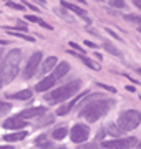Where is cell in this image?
I'll return each instance as SVG.
<instances>
[{
  "label": "cell",
  "instance_id": "5bb4252c",
  "mask_svg": "<svg viewBox=\"0 0 141 149\" xmlns=\"http://www.w3.org/2000/svg\"><path fill=\"white\" fill-rule=\"evenodd\" d=\"M55 66H57V58L55 56H48V58L45 60V63H43V66H42V73H48L50 70H53Z\"/></svg>",
  "mask_w": 141,
  "mask_h": 149
},
{
  "label": "cell",
  "instance_id": "1f68e13d",
  "mask_svg": "<svg viewBox=\"0 0 141 149\" xmlns=\"http://www.w3.org/2000/svg\"><path fill=\"white\" fill-rule=\"evenodd\" d=\"M136 148H138V149H141V144H138V146H136Z\"/></svg>",
  "mask_w": 141,
  "mask_h": 149
},
{
  "label": "cell",
  "instance_id": "f546056e",
  "mask_svg": "<svg viewBox=\"0 0 141 149\" xmlns=\"http://www.w3.org/2000/svg\"><path fill=\"white\" fill-rule=\"evenodd\" d=\"M27 7H28V8H32V10H37V7L33 5V3H27Z\"/></svg>",
  "mask_w": 141,
  "mask_h": 149
},
{
  "label": "cell",
  "instance_id": "8d00e7d4",
  "mask_svg": "<svg viewBox=\"0 0 141 149\" xmlns=\"http://www.w3.org/2000/svg\"><path fill=\"white\" fill-rule=\"evenodd\" d=\"M61 149H65V148H61Z\"/></svg>",
  "mask_w": 141,
  "mask_h": 149
},
{
  "label": "cell",
  "instance_id": "44dd1931",
  "mask_svg": "<svg viewBox=\"0 0 141 149\" xmlns=\"http://www.w3.org/2000/svg\"><path fill=\"white\" fill-rule=\"evenodd\" d=\"M125 18L126 20H130V22H135V23H138V25L141 27V17L140 15H126Z\"/></svg>",
  "mask_w": 141,
  "mask_h": 149
},
{
  "label": "cell",
  "instance_id": "8fae6325",
  "mask_svg": "<svg viewBox=\"0 0 141 149\" xmlns=\"http://www.w3.org/2000/svg\"><path fill=\"white\" fill-rule=\"evenodd\" d=\"M55 81L57 80H55L53 76H47V78H43V80L35 86V90L37 91H47V90H50V88L55 85Z\"/></svg>",
  "mask_w": 141,
  "mask_h": 149
},
{
  "label": "cell",
  "instance_id": "277c9868",
  "mask_svg": "<svg viewBox=\"0 0 141 149\" xmlns=\"http://www.w3.org/2000/svg\"><path fill=\"white\" fill-rule=\"evenodd\" d=\"M141 123V113L136 111V109H128V111H123L118 118V126L121 131H131L140 126Z\"/></svg>",
  "mask_w": 141,
  "mask_h": 149
},
{
  "label": "cell",
  "instance_id": "d4e9b609",
  "mask_svg": "<svg viewBox=\"0 0 141 149\" xmlns=\"http://www.w3.org/2000/svg\"><path fill=\"white\" fill-rule=\"evenodd\" d=\"M78 149H100V148H98L96 144L91 143V144H83V146H80Z\"/></svg>",
  "mask_w": 141,
  "mask_h": 149
},
{
  "label": "cell",
  "instance_id": "4316f807",
  "mask_svg": "<svg viewBox=\"0 0 141 149\" xmlns=\"http://www.w3.org/2000/svg\"><path fill=\"white\" fill-rule=\"evenodd\" d=\"M98 86H100V88H103V90H108V91H111V93H116V90H114L113 86H106V85H100V83H98Z\"/></svg>",
  "mask_w": 141,
  "mask_h": 149
},
{
  "label": "cell",
  "instance_id": "52a82bcc",
  "mask_svg": "<svg viewBox=\"0 0 141 149\" xmlns=\"http://www.w3.org/2000/svg\"><path fill=\"white\" fill-rule=\"evenodd\" d=\"M40 61H42V52H37V53H33L32 56H30V60H28L27 66H25V71H23L25 78H32L33 74L37 73Z\"/></svg>",
  "mask_w": 141,
  "mask_h": 149
},
{
  "label": "cell",
  "instance_id": "484cf974",
  "mask_svg": "<svg viewBox=\"0 0 141 149\" xmlns=\"http://www.w3.org/2000/svg\"><path fill=\"white\" fill-rule=\"evenodd\" d=\"M25 18H27L28 22H33V23H38V22H40V18H38V17H33V15H27Z\"/></svg>",
  "mask_w": 141,
  "mask_h": 149
},
{
  "label": "cell",
  "instance_id": "6da1fadb",
  "mask_svg": "<svg viewBox=\"0 0 141 149\" xmlns=\"http://www.w3.org/2000/svg\"><path fill=\"white\" fill-rule=\"evenodd\" d=\"M20 61H22V52L15 48L7 53V56L2 61V66H0V80L2 83H10L13 78L18 73V68H20Z\"/></svg>",
  "mask_w": 141,
  "mask_h": 149
},
{
  "label": "cell",
  "instance_id": "cb8c5ba5",
  "mask_svg": "<svg viewBox=\"0 0 141 149\" xmlns=\"http://www.w3.org/2000/svg\"><path fill=\"white\" fill-rule=\"evenodd\" d=\"M7 5L12 7V8H17V10H23V5H22V3H13V2H7Z\"/></svg>",
  "mask_w": 141,
  "mask_h": 149
},
{
  "label": "cell",
  "instance_id": "30bf717a",
  "mask_svg": "<svg viewBox=\"0 0 141 149\" xmlns=\"http://www.w3.org/2000/svg\"><path fill=\"white\" fill-rule=\"evenodd\" d=\"M68 70H70V63H68V61H61L60 65L55 66V71H53L52 76H53L55 80H57V78H61V76H65V74L68 73Z\"/></svg>",
  "mask_w": 141,
  "mask_h": 149
},
{
  "label": "cell",
  "instance_id": "ba28073f",
  "mask_svg": "<svg viewBox=\"0 0 141 149\" xmlns=\"http://www.w3.org/2000/svg\"><path fill=\"white\" fill-rule=\"evenodd\" d=\"M47 111L43 106H38V108H30V109H25V111H22L20 114H18V118L20 119H28V118H37V116H42L43 113Z\"/></svg>",
  "mask_w": 141,
  "mask_h": 149
},
{
  "label": "cell",
  "instance_id": "7a4b0ae2",
  "mask_svg": "<svg viewBox=\"0 0 141 149\" xmlns=\"http://www.w3.org/2000/svg\"><path fill=\"white\" fill-rule=\"evenodd\" d=\"M111 106H113V101H110V100H96L93 103H88L87 106L80 111V116L87 118L90 123H95L101 116H105Z\"/></svg>",
  "mask_w": 141,
  "mask_h": 149
},
{
  "label": "cell",
  "instance_id": "836d02e7",
  "mask_svg": "<svg viewBox=\"0 0 141 149\" xmlns=\"http://www.w3.org/2000/svg\"><path fill=\"white\" fill-rule=\"evenodd\" d=\"M2 85H3V83H2V80H0V86H2Z\"/></svg>",
  "mask_w": 141,
  "mask_h": 149
},
{
  "label": "cell",
  "instance_id": "d590c367",
  "mask_svg": "<svg viewBox=\"0 0 141 149\" xmlns=\"http://www.w3.org/2000/svg\"><path fill=\"white\" fill-rule=\"evenodd\" d=\"M138 71H140V73H141V70H138Z\"/></svg>",
  "mask_w": 141,
  "mask_h": 149
},
{
  "label": "cell",
  "instance_id": "5b68a950",
  "mask_svg": "<svg viewBox=\"0 0 141 149\" xmlns=\"http://www.w3.org/2000/svg\"><path fill=\"white\" fill-rule=\"evenodd\" d=\"M106 149H130L138 146V139L136 138H123V139H113L108 143H103Z\"/></svg>",
  "mask_w": 141,
  "mask_h": 149
},
{
  "label": "cell",
  "instance_id": "e575fe53",
  "mask_svg": "<svg viewBox=\"0 0 141 149\" xmlns=\"http://www.w3.org/2000/svg\"><path fill=\"white\" fill-rule=\"evenodd\" d=\"M138 30H140V32H141V27H138Z\"/></svg>",
  "mask_w": 141,
  "mask_h": 149
},
{
  "label": "cell",
  "instance_id": "4fadbf2b",
  "mask_svg": "<svg viewBox=\"0 0 141 149\" xmlns=\"http://www.w3.org/2000/svg\"><path fill=\"white\" fill-rule=\"evenodd\" d=\"M61 5L65 7V8H68V10H71L73 13H76V15H80V17H85V13H87V12L83 10L82 7L75 5V3H68V2H61Z\"/></svg>",
  "mask_w": 141,
  "mask_h": 149
},
{
  "label": "cell",
  "instance_id": "2e32d148",
  "mask_svg": "<svg viewBox=\"0 0 141 149\" xmlns=\"http://www.w3.org/2000/svg\"><path fill=\"white\" fill-rule=\"evenodd\" d=\"M23 138H27V133H12V134H5L3 141H22Z\"/></svg>",
  "mask_w": 141,
  "mask_h": 149
},
{
  "label": "cell",
  "instance_id": "603a6c76",
  "mask_svg": "<svg viewBox=\"0 0 141 149\" xmlns=\"http://www.w3.org/2000/svg\"><path fill=\"white\" fill-rule=\"evenodd\" d=\"M110 5L116 7V8H123V7H125V2H121V0H111V2H110Z\"/></svg>",
  "mask_w": 141,
  "mask_h": 149
},
{
  "label": "cell",
  "instance_id": "d6a6232c",
  "mask_svg": "<svg viewBox=\"0 0 141 149\" xmlns=\"http://www.w3.org/2000/svg\"><path fill=\"white\" fill-rule=\"evenodd\" d=\"M0 58H2V50H0Z\"/></svg>",
  "mask_w": 141,
  "mask_h": 149
},
{
  "label": "cell",
  "instance_id": "d6986e66",
  "mask_svg": "<svg viewBox=\"0 0 141 149\" xmlns=\"http://www.w3.org/2000/svg\"><path fill=\"white\" fill-rule=\"evenodd\" d=\"M105 48H106V50H108V52H110L111 55H116V56H121V53H119V50H118V48H114L113 45H111V43H108V42H106V43H105Z\"/></svg>",
  "mask_w": 141,
  "mask_h": 149
},
{
  "label": "cell",
  "instance_id": "83f0119b",
  "mask_svg": "<svg viewBox=\"0 0 141 149\" xmlns=\"http://www.w3.org/2000/svg\"><path fill=\"white\" fill-rule=\"evenodd\" d=\"M110 131H111L110 134H113V136H118L119 134V129L116 128V126H110Z\"/></svg>",
  "mask_w": 141,
  "mask_h": 149
},
{
  "label": "cell",
  "instance_id": "4dcf8cb0",
  "mask_svg": "<svg viewBox=\"0 0 141 149\" xmlns=\"http://www.w3.org/2000/svg\"><path fill=\"white\" fill-rule=\"evenodd\" d=\"M0 149H13L12 146H0Z\"/></svg>",
  "mask_w": 141,
  "mask_h": 149
},
{
  "label": "cell",
  "instance_id": "9a60e30c",
  "mask_svg": "<svg viewBox=\"0 0 141 149\" xmlns=\"http://www.w3.org/2000/svg\"><path fill=\"white\" fill-rule=\"evenodd\" d=\"M37 146L38 148H43V149H48V148H52L53 144H52V141H50L45 134H42V136H38L37 138Z\"/></svg>",
  "mask_w": 141,
  "mask_h": 149
},
{
  "label": "cell",
  "instance_id": "ac0fdd59",
  "mask_svg": "<svg viewBox=\"0 0 141 149\" xmlns=\"http://www.w3.org/2000/svg\"><path fill=\"white\" fill-rule=\"evenodd\" d=\"M66 136V129L65 128H58L53 131V138L55 139H63Z\"/></svg>",
  "mask_w": 141,
  "mask_h": 149
},
{
  "label": "cell",
  "instance_id": "3957f363",
  "mask_svg": "<svg viewBox=\"0 0 141 149\" xmlns=\"http://www.w3.org/2000/svg\"><path fill=\"white\" fill-rule=\"evenodd\" d=\"M80 88H82V81L73 80V81H70L68 85L61 86V88H58V90H55L53 93L47 95V100H50V101H65L66 98H70V96L75 95Z\"/></svg>",
  "mask_w": 141,
  "mask_h": 149
},
{
  "label": "cell",
  "instance_id": "7c38bea8",
  "mask_svg": "<svg viewBox=\"0 0 141 149\" xmlns=\"http://www.w3.org/2000/svg\"><path fill=\"white\" fill-rule=\"evenodd\" d=\"M8 98H10V100H30V98H32V91L23 90V91H18V93H10Z\"/></svg>",
  "mask_w": 141,
  "mask_h": 149
},
{
  "label": "cell",
  "instance_id": "8992f818",
  "mask_svg": "<svg viewBox=\"0 0 141 149\" xmlns=\"http://www.w3.org/2000/svg\"><path fill=\"white\" fill-rule=\"evenodd\" d=\"M88 136H90V129L85 124H76V126H73V129H71V133H70V138L73 143H85L88 139Z\"/></svg>",
  "mask_w": 141,
  "mask_h": 149
},
{
  "label": "cell",
  "instance_id": "7402d4cb",
  "mask_svg": "<svg viewBox=\"0 0 141 149\" xmlns=\"http://www.w3.org/2000/svg\"><path fill=\"white\" fill-rule=\"evenodd\" d=\"M10 104H8V103H2L0 101V114H3V113H8L10 111Z\"/></svg>",
  "mask_w": 141,
  "mask_h": 149
},
{
  "label": "cell",
  "instance_id": "ffe728a7",
  "mask_svg": "<svg viewBox=\"0 0 141 149\" xmlns=\"http://www.w3.org/2000/svg\"><path fill=\"white\" fill-rule=\"evenodd\" d=\"M70 109H71L70 104H61V106L57 109V114H58V116H63V114H66V113L70 111Z\"/></svg>",
  "mask_w": 141,
  "mask_h": 149
},
{
  "label": "cell",
  "instance_id": "e0dca14e",
  "mask_svg": "<svg viewBox=\"0 0 141 149\" xmlns=\"http://www.w3.org/2000/svg\"><path fill=\"white\" fill-rule=\"evenodd\" d=\"M27 25H25V23H23V22H20V23H18V27H5V32H27Z\"/></svg>",
  "mask_w": 141,
  "mask_h": 149
},
{
  "label": "cell",
  "instance_id": "9c48e42d",
  "mask_svg": "<svg viewBox=\"0 0 141 149\" xmlns=\"http://www.w3.org/2000/svg\"><path fill=\"white\" fill-rule=\"evenodd\" d=\"M27 123L22 121L18 116H13V118H8L3 121V128L5 129H20V128H25Z\"/></svg>",
  "mask_w": 141,
  "mask_h": 149
},
{
  "label": "cell",
  "instance_id": "f1b7e54d",
  "mask_svg": "<svg viewBox=\"0 0 141 149\" xmlns=\"http://www.w3.org/2000/svg\"><path fill=\"white\" fill-rule=\"evenodd\" d=\"M135 5H136V7H138V8L141 10V0H135Z\"/></svg>",
  "mask_w": 141,
  "mask_h": 149
}]
</instances>
